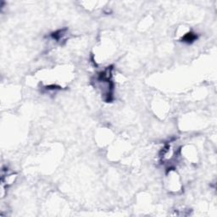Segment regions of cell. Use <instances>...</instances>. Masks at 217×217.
Returning <instances> with one entry per match:
<instances>
[{"label": "cell", "instance_id": "obj_1", "mask_svg": "<svg viewBox=\"0 0 217 217\" xmlns=\"http://www.w3.org/2000/svg\"><path fill=\"white\" fill-rule=\"evenodd\" d=\"M198 38V36L195 34V33L193 32H188V34H186L183 37H182V42H185V43H191L194 42L195 40Z\"/></svg>", "mask_w": 217, "mask_h": 217}]
</instances>
